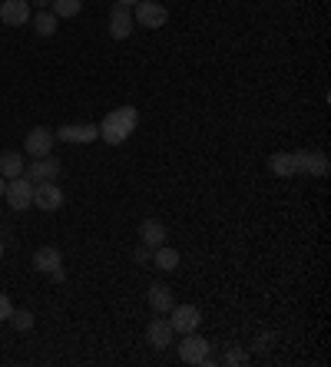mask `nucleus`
<instances>
[{
	"label": "nucleus",
	"instance_id": "nucleus-1",
	"mask_svg": "<svg viewBox=\"0 0 331 367\" xmlns=\"http://www.w3.org/2000/svg\"><path fill=\"white\" fill-rule=\"evenodd\" d=\"M140 123V110L136 106H116L103 116L100 123V140L110 142V146H123V142L133 136V129Z\"/></svg>",
	"mask_w": 331,
	"mask_h": 367
},
{
	"label": "nucleus",
	"instance_id": "nucleus-2",
	"mask_svg": "<svg viewBox=\"0 0 331 367\" xmlns=\"http://www.w3.org/2000/svg\"><path fill=\"white\" fill-rule=\"evenodd\" d=\"M3 199L10 205V212H27L34 205V182L27 176L7 179V189H3Z\"/></svg>",
	"mask_w": 331,
	"mask_h": 367
},
{
	"label": "nucleus",
	"instance_id": "nucleus-3",
	"mask_svg": "<svg viewBox=\"0 0 331 367\" xmlns=\"http://www.w3.org/2000/svg\"><path fill=\"white\" fill-rule=\"evenodd\" d=\"M209 351H212V344L199 338L196 331L182 334V341H179V361L182 364H209Z\"/></svg>",
	"mask_w": 331,
	"mask_h": 367
},
{
	"label": "nucleus",
	"instance_id": "nucleus-4",
	"mask_svg": "<svg viewBox=\"0 0 331 367\" xmlns=\"http://www.w3.org/2000/svg\"><path fill=\"white\" fill-rule=\"evenodd\" d=\"M169 315H172L169 324H172L176 334H192V331H199V324H203V315H199L196 304H172Z\"/></svg>",
	"mask_w": 331,
	"mask_h": 367
},
{
	"label": "nucleus",
	"instance_id": "nucleus-5",
	"mask_svg": "<svg viewBox=\"0 0 331 367\" xmlns=\"http://www.w3.org/2000/svg\"><path fill=\"white\" fill-rule=\"evenodd\" d=\"M166 20H169V10H166L163 3H156V0H140L136 3L133 24L146 27V30H159V27H166Z\"/></svg>",
	"mask_w": 331,
	"mask_h": 367
},
{
	"label": "nucleus",
	"instance_id": "nucleus-6",
	"mask_svg": "<svg viewBox=\"0 0 331 367\" xmlns=\"http://www.w3.org/2000/svg\"><path fill=\"white\" fill-rule=\"evenodd\" d=\"M53 142H57L53 129L37 126V129H30V133H27L24 152H27V156H34V159H43V156H50V152H53Z\"/></svg>",
	"mask_w": 331,
	"mask_h": 367
},
{
	"label": "nucleus",
	"instance_id": "nucleus-7",
	"mask_svg": "<svg viewBox=\"0 0 331 367\" xmlns=\"http://www.w3.org/2000/svg\"><path fill=\"white\" fill-rule=\"evenodd\" d=\"M24 176L37 186V182H53V179L60 176V159H53V156H43V159H34L30 165H24Z\"/></svg>",
	"mask_w": 331,
	"mask_h": 367
},
{
	"label": "nucleus",
	"instance_id": "nucleus-8",
	"mask_svg": "<svg viewBox=\"0 0 331 367\" xmlns=\"http://www.w3.org/2000/svg\"><path fill=\"white\" fill-rule=\"evenodd\" d=\"M34 205H37L40 212H57V209L64 205V192H60V186H53V182H37V186H34Z\"/></svg>",
	"mask_w": 331,
	"mask_h": 367
},
{
	"label": "nucleus",
	"instance_id": "nucleus-9",
	"mask_svg": "<svg viewBox=\"0 0 331 367\" xmlns=\"http://www.w3.org/2000/svg\"><path fill=\"white\" fill-rule=\"evenodd\" d=\"M34 13H30V0H0V24L7 27H24Z\"/></svg>",
	"mask_w": 331,
	"mask_h": 367
},
{
	"label": "nucleus",
	"instance_id": "nucleus-10",
	"mask_svg": "<svg viewBox=\"0 0 331 367\" xmlns=\"http://www.w3.org/2000/svg\"><path fill=\"white\" fill-rule=\"evenodd\" d=\"M53 136H57L60 142H77V146H87V142L100 140V126H93V123H80V126H60Z\"/></svg>",
	"mask_w": 331,
	"mask_h": 367
},
{
	"label": "nucleus",
	"instance_id": "nucleus-11",
	"mask_svg": "<svg viewBox=\"0 0 331 367\" xmlns=\"http://www.w3.org/2000/svg\"><path fill=\"white\" fill-rule=\"evenodd\" d=\"M146 341L153 344L156 351H166L169 344L176 341V331L169 324V317H153L149 321V328H146Z\"/></svg>",
	"mask_w": 331,
	"mask_h": 367
},
{
	"label": "nucleus",
	"instance_id": "nucleus-12",
	"mask_svg": "<svg viewBox=\"0 0 331 367\" xmlns=\"http://www.w3.org/2000/svg\"><path fill=\"white\" fill-rule=\"evenodd\" d=\"M295 163H298V172H308V176H328V156L325 152H295Z\"/></svg>",
	"mask_w": 331,
	"mask_h": 367
},
{
	"label": "nucleus",
	"instance_id": "nucleus-13",
	"mask_svg": "<svg viewBox=\"0 0 331 367\" xmlns=\"http://www.w3.org/2000/svg\"><path fill=\"white\" fill-rule=\"evenodd\" d=\"M129 33H133V13H129V7L116 3L113 10H110V37H113V40H126Z\"/></svg>",
	"mask_w": 331,
	"mask_h": 367
},
{
	"label": "nucleus",
	"instance_id": "nucleus-14",
	"mask_svg": "<svg viewBox=\"0 0 331 367\" xmlns=\"http://www.w3.org/2000/svg\"><path fill=\"white\" fill-rule=\"evenodd\" d=\"M140 241L146 245V248H159V245H166V225L159 222V218H146L140 225Z\"/></svg>",
	"mask_w": 331,
	"mask_h": 367
},
{
	"label": "nucleus",
	"instance_id": "nucleus-15",
	"mask_svg": "<svg viewBox=\"0 0 331 367\" xmlns=\"http://www.w3.org/2000/svg\"><path fill=\"white\" fill-rule=\"evenodd\" d=\"M64 265V255H60V248H53V245H43V248H37L34 252V268L37 271H57V268Z\"/></svg>",
	"mask_w": 331,
	"mask_h": 367
},
{
	"label": "nucleus",
	"instance_id": "nucleus-16",
	"mask_svg": "<svg viewBox=\"0 0 331 367\" xmlns=\"http://www.w3.org/2000/svg\"><path fill=\"white\" fill-rule=\"evenodd\" d=\"M172 304H176V298H172V292H169V285H163V281L149 285V308H153L156 315H169Z\"/></svg>",
	"mask_w": 331,
	"mask_h": 367
},
{
	"label": "nucleus",
	"instance_id": "nucleus-17",
	"mask_svg": "<svg viewBox=\"0 0 331 367\" xmlns=\"http://www.w3.org/2000/svg\"><path fill=\"white\" fill-rule=\"evenodd\" d=\"M268 169H272L275 176H295V172H298L295 152H275V156L268 159Z\"/></svg>",
	"mask_w": 331,
	"mask_h": 367
},
{
	"label": "nucleus",
	"instance_id": "nucleus-18",
	"mask_svg": "<svg viewBox=\"0 0 331 367\" xmlns=\"http://www.w3.org/2000/svg\"><path fill=\"white\" fill-rule=\"evenodd\" d=\"M153 265L159 268V271H176L179 252L176 248H169V245H159V248H153Z\"/></svg>",
	"mask_w": 331,
	"mask_h": 367
},
{
	"label": "nucleus",
	"instance_id": "nucleus-19",
	"mask_svg": "<svg viewBox=\"0 0 331 367\" xmlns=\"http://www.w3.org/2000/svg\"><path fill=\"white\" fill-rule=\"evenodd\" d=\"M24 159H20V152H3L0 156V176L3 179H17V176H24Z\"/></svg>",
	"mask_w": 331,
	"mask_h": 367
},
{
	"label": "nucleus",
	"instance_id": "nucleus-20",
	"mask_svg": "<svg viewBox=\"0 0 331 367\" xmlns=\"http://www.w3.org/2000/svg\"><path fill=\"white\" fill-rule=\"evenodd\" d=\"M57 27H60V17H57L53 10H40L37 17H34V30H37L40 37H53Z\"/></svg>",
	"mask_w": 331,
	"mask_h": 367
},
{
	"label": "nucleus",
	"instance_id": "nucleus-21",
	"mask_svg": "<svg viewBox=\"0 0 331 367\" xmlns=\"http://www.w3.org/2000/svg\"><path fill=\"white\" fill-rule=\"evenodd\" d=\"M50 10L60 17V20H73L80 10H83V0H50Z\"/></svg>",
	"mask_w": 331,
	"mask_h": 367
},
{
	"label": "nucleus",
	"instance_id": "nucleus-22",
	"mask_svg": "<svg viewBox=\"0 0 331 367\" xmlns=\"http://www.w3.org/2000/svg\"><path fill=\"white\" fill-rule=\"evenodd\" d=\"M10 321H13V328L20 331V334H27V331L37 324V317H34V311H27V308H20V311H13L10 315Z\"/></svg>",
	"mask_w": 331,
	"mask_h": 367
},
{
	"label": "nucleus",
	"instance_id": "nucleus-23",
	"mask_svg": "<svg viewBox=\"0 0 331 367\" xmlns=\"http://www.w3.org/2000/svg\"><path fill=\"white\" fill-rule=\"evenodd\" d=\"M10 315H13V304H10V298L0 292V321H10Z\"/></svg>",
	"mask_w": 331,
	"mask_h": 367
},
{
	"label": "nucleus",
	"instance_id": "nucleus-24",
	"mask_svg": "<svg viewBox=\"0 0 331 367\" xmlns=\"http://www.w3.org/2000/svg\"><path fill=\"white\" fill-rule=\"evenodd\" d=\"M249 357H245V351H239V347H229V354H226V364H245Z\"/></svg>",
	"mask_w": 331,
	"mask_h": 367
},
{
	"label": "nucleus",
	"instance_id": "nucleus-25",
	"mask_svg": "<svg viewBox=\"0 0 331 367\" xmlns=\"http://www.w3.org/2000/svg\"><path fill=\"white\" fill-rule=\"evenodd\" d=\"M149 258H153V252H149V248H146V245H142L140 252H136V262H149Z\"/></svg>",
	"mask_w": 331,
	"mask_h": 367
},
{
	"label": "nucleus",
	"instance_id": "nucleus-26",
	"mask_svg": "<svg viewBox=\"0 0 331 367\" xmlns=\"http://www.w3.org/2000/svg\"><path fill=\"white\" fill-rule=\"evenodd\" d=\"M30 3H37L40 10H47V3H50V0H30Z\"/></svg>",
	"mask_w": 331,
	"mask_h": 367
},
{
	"label": "nucleus",
	"instance_id": "nucleus-27",
	"mask_svg": "<svg viewBox=\"0 0 331 367\" xmlns=\"http://www.w3.org/2000/svg\"><path fill=\"white\" fill-rule=\"evenodd\" d=\"M116 3H123V7H136L140 0H116Z\"/></svg>",
	"mask_w": 331,
	"mask_h": 367
},
{
	"label": "nucleus",
	"instance_id": "nucleus-28",
	"mask_svg": "<svg viewBox=\"0 0 331 367\" xmlns=\"http://www.w3.org/2000/svg\"><path fill=\"white\" fill-rule=\"evenodd\" d=\"M3 189H7V179L0 176V195H3Z\"/></svg>",
	"mask_w": 331,
	"mask_h": 367
},
{
	"label": "nucleus",
	"instance_id": "nucleus-29",
	"mask_svg": "<svg viewBox=\"0 0 331 367\" xmlns=\"http://www.w3.org/2000/svg\"><path fill=\"white\" fill-rule=\"evenodd\" d=\"M0 258H3V239H0Z\"/></svg>",
	"mask_w": 331,
	"mask_h": 367
}]
</instances>
